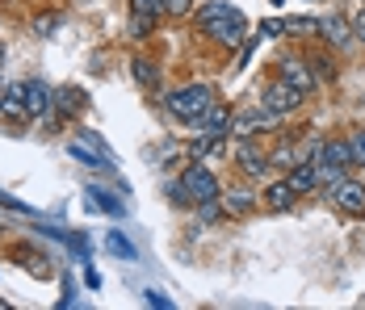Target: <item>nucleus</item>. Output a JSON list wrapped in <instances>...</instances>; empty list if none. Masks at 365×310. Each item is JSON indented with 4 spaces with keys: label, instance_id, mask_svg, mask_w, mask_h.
Here are the masks:
<instances>
[{
    "label": "nucleus",
    "instance_id": "5701e85b",
    "mask_svg": "<svg viewBox=\"0 0 365 310\" xmlns=\"http://www.w3.org/2000/svg\"><path fill=\"white\" fill-rule=\"evenodd\" d=\"M59 21H63L59 13H38V17H34V30H38L42 38H51L55 30H59Z\"/></svg>",
    "mask_w": 365,
    "mask_h": 310
},
{
    "label": "nucleus",
    "instance_id": "dca6fc26",
    "mask_svg": "<svg viewBox=\"0 0 365 310\" xmlns=\"http://www.w3.org/2000/svg\"><path fill=\"white\" fill-rule=\"evenodd\" d=\"M46 105H51V88H46V84H38V80H34V84H26V109H30V118H38Z\"/></svg>",
    "mask_w": 365,
    "mask_h": 310
},
{
    "label": "nucleus",
    "instance_id": "f8f14e48",
    "mask_svg": "<svg viewBox=\"0 0 365 310\" xmlns=\"http://www.w3.org/2000/svg\"><path fill=\"white\" fill-rule=\"evenodd\" d=\"M319 164H340V168H349V164H353V147L340 143V138L319 143Z\"/></svg>",
    "mask_w": 365,
    "mask_h": 310
},
{
    "label": "nucleus",
    "instance_id": "aec40b11",
    "mask_svg": "<svg viewBox=\"0 0 365 310\" xmlns=\"http://www.w3.org/2000/svg\"><path fill=\"white\" fill-rule=\"evenodd\" d=\"M273 164H277V168H294V164H302V160H298V147H294V143H282V147L273 151Z\"/></svg>",
    "mask_w": 365,
    "mask_h": 310
},
{
    "label": "nucleus",
    "instance_id": "7ed1b4c3",
    "mask_svg": "<svg viewBox=\"0 0 365 310\" xmlns=\"http://www.w3.org/2000/svg\"><path fill=\"white\" fill-rule=\"evenodd\" d=\"M273 126H277V113H273V109H264V105L235 113V122H231V130H235L240 138H252V135H260V130H273Z\"/></svg>",
    "mask_w": 365,
    "mask_h": 310
},
{
    "label": "nucleus",
    "instance_id": "7c9ffc66",
    "mask_svg": "<svg viewBox=\"0 0 365 310\" xmlns=\"http://www.w3.org/2000/svg\"><path fill=\"white\" fill-rule=\"evenodd\" d=\"M0 59H4V46H0Z\"/></svg>",
    "mask_w": 365,
    "mask_h": 310
},
{
    "label": "nucleus",
    "instance_id": "c756f323",
    "mask_svg": "<svg viewBox=\"0 0 365 310\" xmlns=\"http://www.w3.org/2000/svg\"><path fill=\"white\" fill-rule=\"evenodd\" d=\"M219 218V206L215 202H202V222H215Z\"/></svg>",
    "mask_w": 365,
    "mask_h": 310
},
{
    "label": "nucleus",
    "instance_id": "6e6552de",
    "mask_svg": "<svg viewBox=\"0 0 365 310\" xmlns=\"http://www.w3.org/2000/svg\"><path fill=\"white\" fill-rule=\"evenodd\" d=\"M0 113L4 118H17V122L30 118V109H26V84H13V88L0 93Z\"/></svg>",
    "mask_w": 365,
    "mask_h": 310
},
{
    "label": "nucleus",
    "instance_id": "6ab92c4d",
    "mask_svg": "<svg viewBox=\"0 0 365 310\" xmlns=\"http://www.w3.org/2000/svg\"><path fill=\"white\" fill-rule=\"evenodd\" d=\"M240 164H244V168H248L252 176H264V168H269V160L260 164V155H256V151L248 147V143H240Z\"/></svg>",
    "mask_w": 365,
    "mask_h": 310
},
{
    "label": "nucleus",
    "instance_id": "0eeeda50",
    "mask_svg": "<svg viewBox=\"0 0 365 310\" xmlns=\"http://www.w3.org/2000/svg\"><path fill=\"white\" fill-rule=\"evenodd\" d=\"M282 80H286L290 88H298L302 97L315 88V76H311V63H307V59H282Z\"/></svg>",
    "mask_w": 365,
    "mask_h": 310
},
{
    "label": "nucleus",
    "instance_id": "412c9836",
    "mask_svg": "<svg viewBox=\"0 0 365 310\" xmlns=\"http://www.w3.org/2000/svg\"><path fill=\"white\" fill-rule=\"evenodd\" d=\"M168 0H130V13H147V17H164Z\"/></svg>",
    "mask_w": 365,
    "mask_h": 310
},
{
    "label": "nucleus",
    "instance_id": "39448f33",
    "mask_svg": "<svg viewBox=\"0 0 365 310\" xmlns=\"http://www.w3.org/2000/svg\"><path fill=\"white\" fill-rule=\"evenodd\" d=\"M202 34L215 38V42L227 46V51H231V46H240V42H244V13H240V9H231L222 21H215V26H210V30H202Z\"/></svg>",
    "mask_w": 365,
    "mask_h": 310
},
{
    "label": "nucleus",
    "instance_id": "1a4fd4ad",
    "mask_svg": "<svg viewBox=\"0 0 365 310\" xmlns=\"http://www.w3.org/2000/svg\"><path fill=\"white\" fill-rule=\"evenodd\" d=\"M193 126H197L202 135H227V130H231V113H227L222 105H210V109H206Z\"/></svg>",
    "mask_w": 365,
    "mask_h": 310
},
{
    "label": "nucleus",
    "instance_id": "b1692460",
    "mask_svg": "<svg viewBox=\"0 0 365 310\" xmlns=\"http://www.w3.org/2000/svg\"><path fill=\"white\" fill-rule=\"evenodd\" d=\"M315 172H319V185H328V189H336V185L344 180V168H340V164H319Z\"/></svg>",
    "mask_w": 365,
    "mask_h": 310
},
{
    "label": "nucleus",
    "instance_id": "f03ea898",
    "mask_svg": "<svg viewBox=\"0 0 365 310\" xmlns=\"http://www.w3.org/2000/svg\"><path fill=\"white\" fill-rule=\"evenodd\" d=\"M181 185H185V193H189V202H215L219 197V180H215V172H206V168H185V176H181Z\"/></svg>",
    "mask_w": 365,
    "mask_h": 310
},
{
    "label": "nucleus",
    "instance_id": "4468645a",
    "mask_svg": "<svg viewBox=\"0 0 365 310\" xmlns=\"http://www.w3.org/2000/svg\"><path fill=\"white\" fill-rule=\"evenodd\" d=\"M51 105H55L63 118H76V113L84 109V93H80V88H59V93H51Z\"/></svg>",
    "mask_w": 365,
    "mask_h": 310
},
{
    "label": "nucleus",
    "instance_id": "f257e3e1",
    "mask_svg": "<svg viewBox=\"0 0 365 310\" xmlns=\"http://www.w3.org/2000/svg\"><path fill=\"white\" fill-rule=\"evenodd\" d=\"M210 105H215L210 84H185V88H177V93H168V113L181 118V122H197Z\"/></svg>",
    "mask_w": 365,
    "mask_h": 310
},
{
    "label": "nucleus",
    "instance_id": "20e7f679",
    "mask_svg": "<svg viewBox=\"0 0 365 310\" xmlns=\"http://www.w3.org/2000/svg\"><path fill=\"white\" fill-rule=\"evenodd\" d=\"M260 105H264V109H273V113L282 118V113H290V109H298V105H302V93H298V88H290L286 80H277V84L260 88Z\"/></svg>",
    "mask_w": 365,
    "mask_h": 310
},
{
    "label": "nucleus",
    "instance_id": "a211bd4d",
    "mask_svg": "<svg viewBox=\"0 0 365 310\" xmlns=\"http://www.w3.org/2000/svg\"><path fill=\"white\" fill-rule=\"evenodd\" d=\"M319 34L328 38L331 46H344V42H349V38H353V30H349V26H344V21H336V17H328V21H324V26H319Z\"/></svg>",
    "mask_w": 365,
    "mask_h": 310
},
{
    "label": "nucleus",
    "instance_id": "a878e982",
    "mask_svg": "<svg viewBox=\"0 0 365 310\" xmlns=\"http://www.w3.org/2000/svg\"><path fill=\"white\" fill-rule=\"evenodd\" d=\"M349 147H353V164H365V130H357L349 138Z\"/></svg>",
    "mask_w": 365,
    "mask_h": 310
},
{
    "label": "nucleus",
    "instance_id": "bb28decb",
    "mask_svg": "<svg viewBox=\"0 0 365 310\" xmlns=\"http://www.w3.org/2000/svg\"><path fill=\"white\" fill-rule=\"evenodd\" d=\"M164 9H168V17H185V13L193 9V0H168Z\"/></svg>",
    "mask_w": 365,
    "mask_h": 310
},
{
    "label": "nucleus",
    "instance_id": "4be33fe9",
    "mask_svg": "<svg viewBox=\"0 0 365 310\" xmlns=\"http://www.w3.org/2000/svg\"><path fill=\"white\" fill-rule=\"evenodd\" d=\"M151 26H155V17H147V13H130V38H147L151 34Z\"/></svg>",
    "mask_w": 365,
    "mask_h": 310
},
{
    "label": "nucleus",
    "instance_id": "2eb2a0df",
    "mask_svg": "<svg viewBox=\"0 0 365 310\" xmlns=\"http://www.w3.org/2000/svg\"><path fill=\"white\" fill-rule=\"evenodd\" d=\"M227 13H231V4L210 0V4H202V9H197V17H193V21H197V30H210L215 21H222V17H227Z\"/></svg>",
    "mask_w": 365,
    "mask_h": 310
},
{
    "label": "nucleus",
    "instance_id": "f3484780",
    "mask_svg": "<svg viewBox=\"0 0 365 310\" xmlns=\"http://www.w3.org/2000/svg\"><path fill=\"white\" fill-rule=\"evenodd\" d=\"M130 71H135V80H139L143 88H160V68H155L151 59H130Z\"/></svg>",
    "mask_w": 365,
    "mask_h": 310
},
{
    "label": "nucleus",
    "instance_id": "393cba45",
    "mask_svg": "<svg viewBox=\"0 0 365 310\" xmlns=\"http://www.w3.org/2000/svg\"><path fill=\"white\" fill-rule=\"evenodd\" d=\"M68 151H72V155H76V160H80V164H101V151H93L88 143H72Z\"/></svg>",
    "mask_w": 365,
    "mask_h": 310
},
{
    "label": "nucleus",
    "instance_id": "2f4dec72",
    "mask_svg": "<svg viewBox=\"0 0 365 310\" xmlns=\"http://www.w3.org/2000/svg\"><path fill=\"white\" fill-rule=\"evenodd\" d=\"M361 4H365V0H361Z\"/></svg>",
    "mask_w": 365,
    "mask_h": 310
},
{
    "label": "nucleus",
    "instance_id": "cd10ccee",
    "mask_svg": "<svg viewBox=\"0 0 365 310\" xmlns=\"http://www.w3.org/2000/svg\"><path fill=\"white\" fill-rule=\"evenodd\" d=\"M349 30H353V38H357V42H365V9L353 17V21H349Z\"/></svg>",
    "mask_w": 365,
    "mask_h": 310
},
{
    "label": "nucleus",
    "instance_id": "ddd939ff",
    "mask_svg": "<svg viewBox=\"0 0 365 310\" xmlns=\"http://www.w3.org/2000/svg\"><path fill=\"white\" fill-rule=\"evenodd\" d=\"M294 202H298V193L290 189V180H277V185H269V189H264V206L277 210V214H282V210H290Z\"/></svg>",
    "mask_w": 365,
    "mask_h": 310
},
{
    "label": "nucleus",
    "instance_id": "423d86ee",
    "mask_svg": "<svg viewBox=\"0 0 365 310\" xmlns=\"http://www.w3.org/2000/svg\"><path fill=\"white\" fill-rule=\"evenodd\" d=\"M331 202L344 210V214H365V185H357V180H340L336 189H331Z\"/></svg>",
    "mask_w": 365,
    "mask_h": 310
},
{
    "label": "nucleus",
    "instance_id": "9b49d317",
    "mask_svg": "<svg viewBox=\"0 0 365 310\" xmlns=\"http://www.w3.org/2000/svg\"><path fill=\"white\" fill-rule=\"evenodd\" d=\"M286 180H290L294 193H315V189H319V172H315V164H294Z\"/></svg>",
    "mask_w": 365,
    "mask_h": 310
},
{
    "label": "nucleus",
    "instance_id": "9d476101",
    "mask_svg": "<svg viewBox=\"0 0 365 310\" xmlns=\"http://www.w3.org/2000/svg\"><path fill=\"white\" fill-rule=\"evenodd\" d=\"M219 197H222V214H231V218H244L256 206V193H248V189H231V193H219Z\"/></svg>",
    "mask_w": 365,
    "mask_h": 310
},
{
    "label": "nucleus",
    "instance_id": "c85d7f7f",
    "mask_svg": "<svg viewBox=\"0 0 365 310\" xmlns=\"http://www.w3.org/2000/svg\"><path fill=\"white\" fill-rule=\"evenodd\" d=\"M110 247H113V252H122V256H135V252H130V243L122 239V235H110Z\"/></svg>",
    "mask_w": 365,
    "mask_h": 310
}]
</instances>
